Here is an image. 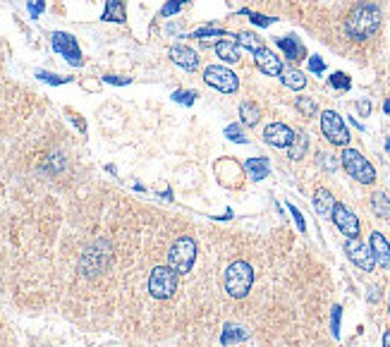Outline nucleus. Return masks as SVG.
<instances>
[{"label": "nucleus", "instance_id": "obj_14", "mask_svg": "<svg viewBox=\"0 0 390 347\" xmlns=\"http://www.w3.org/2000/svg\"><path fill=\"white\" fill-rule=\"evenodd\" d=\"M170 60L175 65H180V67L189 70V72L199 67V56L189 46H182V43H177V46L170 48Z\"/></svg>", "mask_w": 390, "mask_h": 347}, {"label": "nucleus", "instance_id": "obj_33", "mask_svg": "<svg viewBox=\"0 0 390 347\" xmlns=\"http://www.w3.org/2000/svg\"><path fill=\"white\" fill-rule=\"evenodd\" d=\"M172 99H175L177 103H185V106H192L194 99H197V91H175Z\"/></svg>", "mask_w": 390, "mask_h": 347}, {"label": "nucleus", "instance_id": "obj_21", "mask_svg": "<svg viewBox=\"0 0 390 347\" xmlns=\"http://www.w3.org/2000/svg\"><path fill=\"white\" fill-rule=\"evenodd\" d=\"M280 79H283V84L288 86V89H295V91H302L307 86V77L295 67L283 70V72H280Z\"/></svg>", "mask_w": 390, "mask_h": 347}, {"label": "nucleus", "instance_id": "obj_4", "mask_svg": "<svg viewBox=\"0 0 390 347\" xmlns=\"http://www.w3.org/2000/svg\"><path fill=\"white\" fill-rule=\"evenodd\" d=\"M197 261V242L192 237H180L168 252V266L175 271L177 275H187Z\"/></svg>", "mask_w": 390, "mask_h": 347}, {"label": "nucleus", "instance_id": "obj_23", "mask_svg": "<svg viewBox=\"0 0 390 347\" xmlns=\"http://www.w3.org/2000/svg\"><path fill=\"white\" fill-rule=\"evenodd\" d=\"M245 170L252 175V180H263V177L268 175V170H270L268 159H249L245 163Z\"/></svg>", "mask_w": 390, "mask_h": 347}, {"label": "nucleus", "instance_id": "obj_17", "mask_svg": "<svg viewBox=\"0 0 390 347\" xmlns=\"http://www.w3.org/2000/svg\"><path fill=\"white\" fill-rule=\"evenodd\" d=\"M275 43H278L280 51H283L285 56H288V60H292V63L304 60L307 51H304V46H302V43L295 39V36H285V39H278Z\"/></svg>", "mask_w": 390, "mask_h": 347}, {"label": "nucleus", "instance_id": "obj_7", "mask_svg": "<svg viewBox=\"0 0 390 347\" xmlns=\"http://www.w3.org/2000/svg\"><path fill=\"white\" fill-rule=\"evenodd\" d=\"M204 79H206V84L223 91V94H232V91L240 89L237 74L232 72V70L223 67V65H209V67L204 70Z\"/></svg>", "mask_w": 390, "mask_h": 347}, {"label": "nucleus", "instance_id": "obj_43", "mask_svg": "<svg viewBox=\"0 0 390 347\" xmlns=\"http://www.w3.org/2000/svg\"><path fill=\"white\" fill-rule=\"evenodd\" d=\"M383 111H386V113H390V101H386V106H383Z\"/></svg>", "mask_w": 390, "mask_h": 347}, {"label": "nucleus", "instance_id": "obj_41", "mask_svg": "<svg viewBox=\"0 0 390 347\" xmlns=\"http://www.w3.org/2000/svg\"><path fill=\"white\" fill-rule=\"evenodd\" d=\"M357 108H359V115L361 118H366V115H369V113H371V103L369 101H359V106H357Z\"/></svg>", "mask_w": 390, "mask_h": 347}, {"label": "nucleus", "instance_id": "obj_27", "mask_svg": "<svg viewBox=\"0 0 390 347\" xmlns=\"http://www.w3.org/2000/svg\"><path fill=\"white\" fill-rule=\"evenodd\" d=\"M237 43H242V46L249 48L252 53H257V51H261V48H263V41L259 39L254 31H242V34H237Z\"/></svg>", "mask_w": 390, "mask_h": 347}, {"label": "nucleus", "instance_id": "obj_39", "mask_svg": "<svg viewBox=\"0 0 390 347\" xmlns=\"http://www.w3.org/2000/svg\"><path fill=\"white\" fill-rule=\"evenodd\" d=\"M41 10H43V0H34V3H29V13H31V17H39Z\"/></svg>", "mask_w": 390, "mask_h": 347}, {"label": "nucleus", "instance_id": "obj_35", "mask_svg": "<svg viewBox=\"0 0 390 347\" xmlns=\"http://www.w3.org/2000/svg\"><path fill=\"white\" fill-rule=\"evenodd\" d=\"M288 209H290L292 218H295V223H297V227H300V232H307V223H304V216H302V213H300V209H297V206H292V204H288Z\"/></svg>", "mask_w": 390, "mask_h": 347}, {"label": "nucleus", "instance_id": "obj_40", "mask_svg": "<svg viewBox=\"0 0 390 347\" xmlns=\"http://www.w3.org/2000/svg\"><path fill=\"white\" fill-rule=\"evenodd\" d=\"M106 79L108 84H115V86H124V84H129V79H124V77H113V74H106Z\"/></svg>", "mask_w": 390, "mask_h": 347}, {"label": "nucleus", "instance_id": "obj_22", "mask_svg": "<svg viewBox=\"0 0 390 347\" xmlns=\"http://www.w3.org/2000/svg\"><path fill=\"white\" fill-rule=\"evenodd\" d=\"M307 149H309V137L304 132H295V137H292V144L288 146V154L292 161H300L302 156H307Z\"/></svg>", "mask_w": 390, "mask_h": 347}, {"label": "nucleus", "instance_id": "obj_32", "mask_svg": "<svg viewBox=\"0 0 390 347\" xmlns=\"http://www.w3.org/2000/svg\"><path fill=\"white\" fill-rule=\"evenodd\" d=\"M242 15H247L249 19L254 22L257 26H268V24H273V17H266V15H257V13H252V10H242Z\"/></svg>", "mask_w": 390, "mask_h": 347}, {"label": "nucleus", "instance_id": "obj_29", "mask_svg": "<svg viewBox=\"0 0 390 347\" xmlns=\"http://www.w3.org/2000/svg\"><path fill=\"white\" fill-rule=\"evenodd\" d=\"M225 137L230 139V142H235V144H247V137L242 134L240 124H227V127H225Z\"/></svg>", "mask_w": 390, "mask_h": 347}, {"label": "nucleus", "instance_id": "obj_24", "mask_svg": "<svg viewBox=\"0 0 390 347\" xmlns=\"http://www.w3.org/2000/svg\"><path fill=\"white\" fill-rule=\"evenodd\" d=\"M371 209L378 218H390V197L386 192H373L371 197Z\"/></svg>", "mask_w": 390, "mask_h": 347}, {"label": "nucleus", "instance_id": "obj_10", "mask_svg": "<svg viewBox=\"0 0 390 347\" xmlns=\"http://www.w3.org/2000/svg\"><path fill=\"white\" fill-rule=\"evenodd\" d=\"M330 218H333V223L338 225V230L343 232L348 240H357V237H359V220H357V216L352 213L345 204H335Z\"/></svg>", "mask_w": 390, "mask_h": 347}, {"label": "nucleus", "instance_id": "obj_44", "mask_svg": "<svg viewBox=\"0 0 390 347\" xmlns=\"http://www.w3.org/2000/svg\"><path fill=\"white\" fill-rule=\"evenodd\" d=\"M386 146H388V151H390V139H388V144H386Z\"/></svg>", "mask_w": 390, "mask_h": 347}, {"label": "nucleus", "instance_id": "obj_19", "mask_svg": "<svg viewBox=\"0 0 390 347\" xmlns=\"http://www.w3.org/2000/svg\"><path fill=\"white\" fill-rule=\"evenodd\" d=\"M247 338H249V333L242 326H237V323H227L223 328V333H220V343H223V347H232Z\"/></svg>", "mask_w": 390, "mask_h": 347}, {"label": "nucleus", "instance_id": "obj_20", "mask_svg": "<svg viewBox=\"0 0 390 347\" xmlns=\"http://www.w3.org/2000/svg\"><path fill=\"white\" fill-rule=\"evenodd\" d=\"M103 22H117V24H124L127 22V15H124V3L122 0H108L106 3V13L101 15Z\"/></svg>", "mask_w": 390, "mask_h": 347}, {"label": "nucleus", "instance_id": "obj_28", "mask_svg": "<svg viewBox=\"0 0 390 347\" xmlns=\"http://www.w3.org/2000/svg\"><path fill=\"white\" fill-rule=\"evenodd\" d=\"M297 111H300L304 118H314L318 113V106H316V101H314V99L302 96V99H297Z\"/></svg>", "mask_w": 390, "mask_h": 347}, {"label": "nucleus", "instance_id": "obj_26", "mask_svg": "<svg viewBox=\"0 0 390 347\" xmlns=\"http://www.w3.org/2000/svg\"><path fill=\"white\" fill-rule=\"evenodd\" d=\"M240 118H242V122H245V124H249V127H254V124L259 122V118H261V111H259L257 103L245 101V103L240 106Z\"/></svg>", "mask_w": 390, "mask_h": 347}, {"label": "nucleus", "instance_id": "obj_3", "mask_svg": "<svg viewBox=\"0 0 390 347\" xmlns=\"http://www.w3.org/2000/svg\"><path fill=\"white\" fill-rule=\"evenodd\" d=\"M223 285L232 300H242V297L249 295L254 285V268L247 261H232L225 271Z\"/></svg>", "mask_w": 390, "mask_h": 347}, {"label": "nucleus", "instance_id": "obj_5", "mask_svg": "<svg viewBox=\"0 0 390 347\" xmlns=\"http://www.w3.org/2000/svg\"><path fill=\"white\" fill-rule=\"evenodd\" d=\"M177 290V273L170 266H156L149 275V295L154 300H170Z\"/></svg>", "mask_w": 390, "mask_h": 347}, {"label": "nucleus", "instance_id": "obj_9", "mask_svg": "<svg viewBox=\"0 0 390 347\" xmlns=\"http://www.w3.org/2000/svg\"><path fill=\"white\" fill-rule=\"evenodd\" d=\"M345 254H348V259L357 266V268L366 271V273H371V271L376 268V259H373L371 247L364 245V242L348 240L345 242Z\"/></svg>", "mask_w": 390, "mask_h": 347}, {"label": "nucleus", "instance_id": "obj_25", "mask_svg": "<svg viewBox=\"0 0 390 347\" xmlns=\"http://www.w3.org/2000/svg\"><path fill=\"white\" fill-rule=\"evenodd\" d=\"M223 36H227L220 26H216V24H206L202 26V29H197V31H192V39H204L202 43L204 46H209L211 39H223Z\"/></svg>", "mask_w": 390, "mask_h": 347}, {"label": "nucleus", "instance_id": "obj_6", "mask_svg": "<svg viewBox=\"0 0 390 347\" xmlns=\"http://www.w3.org/2000/svg\"><path fill=\"white\" fill-rule=\"evenodd\" d=\"M340 163H343V168L348 170V175L355 177L357 182L371 184L373 180H376V170H373V166L357 149H345L343 156H340Z\"/></svg>", "mask_w": 390, "mask_h": 347}, {"label": "nucleus", "instance_id": "obj_34", "mask_svg": "<svg viewBox=\"0 0 390 347\" xmlns=\"http://www.w3.org/2000/svg\"><path fill=\"white\" fill-rule=\"evenodd\" d=\"M340 316H343V307H333V318H330V326H333V335L340 338Z\"/></svg>", "mask_w": 390, "mask_h": 347}, {"label": "nucleus", "instance_id": "obj_8", "mask_svg": "<svg viewBox=\"0 0 390 347\" xmlns=\"http://www.w3.org/2000/svg\"><path fill=\"white\" fill-rule=\"evenodd\" d=\"M321 132L326 134V139L335 146H348L350 142V129L345 127L343 118L335 111H323L321 113Z\"/></svg>", "mask_w": 390, "mask_h": 347}, {"label": "nucleus", "instance_id": "obj_18", "mask_svg": "<svg viewBox=\"0 0 390 347\" xmlns=\"http://www.w3.org/2000/svg\"><path fill=\"white\" fill-rule=\"evenodd\" d=\"M335 204L338 202H335L328 189H316V194H314V209H316V213L321 216V218H330Z\"/></svg>", "mask_w": 390, "mask_h": 347}, {"label": "nucleus", "instance_id": "obj_16", "mask_svg": "<svg viewBox=\"0 0 390 347\" xmlns=\"http://www.w3.org/2000/svg\"><path fill=\"white\" fill-rule=\"evenodd\" d=\"M216 53H218L220 60L225 63H237L240 60V43L232 36H223L218 43H216Z\"/></svg>", "mask_w": 390, "mask_h": 347}, {"label": "nucleus", "instance_id": "obj_31", "mask_svg": "<svg viewBox=\"0 0 390 347\" xmlns=\"http://www.w3.org/2000/svg\"><path fill=\"white\" fill-rule=\"evenodd\" d=\"M185 5H187V0H168V3L163 5V10H161V15H163V17H170V15L180 13Z\"/></svg>", "mask_w": 390, "mask_h": 347}, {"label": "nucleus", "instance_id": "obj_2", "mask_svg": "<svg viewBox=\"0 0 390 347\" xmlns=\"http://www.w3.org/2000/svg\"><path fill=\"white\" fill-rule=\"evenodd\" d=\"M113 257V245L108 240H96L84 249L82 259H79V273L84 278H96L99 273L106 271Z\"/></svg>", "mask_w": 390, "mask_h": 347}, {"label": "nucleus", "instance_id": "obj_30", "mask_svg": "<svg viewBox=\"0 0 390 347\" xmlns=\"http://www.w3.org/2000/svg\"><path fill=\"white\" fill-rule=\"evenodd\" d=\"M350 77L345 72H333L330 74V86H335V89H343V91H348L350 89Z\"/></svg>", "mask_w": 390, "mask_h": 347}, {"label": "nucleus", "instance_id": "obj_38", "mask_svg": "<svg viewBox=\"0 0 390 347\" xmlns=\"http://www.w3.org/2000/svg\"><path fill=\"white\" fill-rule=\"evenodd\" d=\"M39 77L43 79V82H48V84H63V82H67L65 77H56V74H46V72H39Z\"/></svg>", "mask_w": 390, "mask_h": 347}, {"label": "nucleus", "instance_id": "obj_12", "mask_svg": "<svg viewBox=\"0 0 390 347\" xmlns=\"http://www.w3.org/2000/svg\"><path fill=\"white\" fill-rule=\"evenodd\" d=\"M53 48H56L58 53H63V56L67 58L72 65H82V53H79V46L70 34H60V31H56V34H53Z\"/></svg>", "mask_w": 390, "mask_h": 347}, {"label": "nucleus", "instance_id": "obj_13", "mask_svg": "<svg viewBox=\"0 0 390 347\" xmlns=\"http://www.w3.org/2000/svg\"><path fill=\"white\" fill-rule=\"evenodd\" d=\"M254 58H257V65L263 74H268V77H280V72H283V60H280L273 51H268V48L263 46L261 51L254 53Z\"/></svg>", "mask_w": 390, "mask_h": 347}, {"label": "nucleus", "instance_id": "obj_37", "mask_svg": "<svg viewBox=\"0 0 390 347\" xmlns=\"http://www.w3.org/2000/svg\"><path fill=\"white\" fill-rule=\"evenodd\" d=\"M318 166L328 168V170H335V168H338V161H335L330 154H318Z\"/></svg>", "mask_w": 390, "mask_h": 347}, {"label": "nucleus", "instance_id": "obj_15", "mask_svg": "<svg viewBox=\"0 0 390 347\" xmlns=\"http://www.w3.org/2000/svg\"><path fill=\"white\" fill-rule=\"evenodd\" d=\"M369 247H371V252H373V259H376V264L383 266V268H390V242L381 235V232H371Z\"/></svg>", "mask_w": 390, "mask_h": 347}, {"label": "nucleus", "instance_id": "obj_1", "mask_svg": "<svg viewBox=\"0 0 390 347\" xmlns=\"http://www.w3.org/2000/svg\"><path fill=\"white\" fill-rule=\"evenodd\" d=\"M378 26H381V8L373 3H361L352 10V15L345 22V29H348L350 39L364 41L371 34H376Z\"/></svg>", "mask_w": 390, "mask_h": 347}, {"label": "nucleus", "instance_id": "obj_42", "mask_svg": "<svg viewBox=\"0 0 390 347\" xmlns=\"http://www.w3.org/2000/svg\"><path fill=\"white\" fill-rule=\"evenodd\" d=\"M383 347H390V330L383 333Z\"/></svg>", "mask_w": 390, "mask_h": 347}, {"label": "nucleus", "instance_id": "obj_11", "mask_svg": "<svg viewBox=\"0 0 390 347\" xmlns=\"http://www.w3.org/2000/svg\"><path fill=\"white\" fill-rule=\"evenodd\" d=\"M292 137H295V132L288 127L285 122H270L266 129H263V139L275 146V149H288L292 144Z\"/></svg>", "mask_w": 390, "mask_h": 347}, {"label": "nucleus", "instance_id": "obj_36", "mask_svg": "<svg viewBox=\"0 0 390 347\" xmlns=\"http://www.w3.org/2000/svg\"><path fill=\"white\" fill-rule=\"evenodd\" d=\"M309 70H311L314 74H321L323 70H326V63H323L318 56H311V58H309Z\"/></svg>", "mask_w": 390, "mask_h": 347}]
</instances>
